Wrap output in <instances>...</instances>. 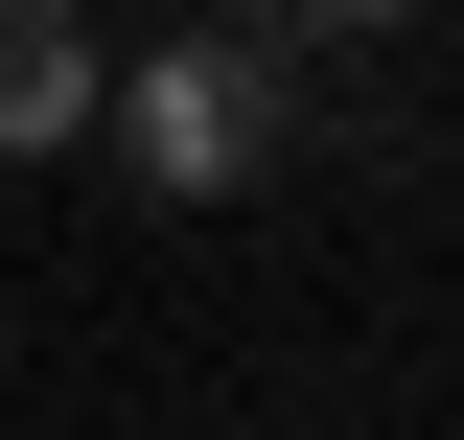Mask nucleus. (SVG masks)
Instances as JSON below:
<instances>
[{
	"instance_id": "obj_1",
	"label": "nucleus",
	"mask_w": 464,
	"mask_h": 440,
	"mask_svg": "<svg viewBox=\"0 0 464 440\" xmlns=\"http://www.w3.org/2000/svg\"><path fill=\"white\" fill-rule=\"evenodd\" d=\"M302 70H348V24H232V47H140L93 116H116V163L163 186V209H209V186H256V163H279V93H302Z\"/></svg>"
},
{
	"instance_id": "obj_2",
	"label": "nucleus",
	"mask_w": 464,
	"mask_h": 440,
	"mask_svg": "<svg viewBox=\"0 0 464 440\" xmlns=\"http://www.w3.org/2000/svg\"><path fill=\"white\" fill-rule=\"evenodd\" d=\"M93 24H47V0H0V139H93Z\"/></svg>"
}]
</instances>
